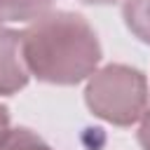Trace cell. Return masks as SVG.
<instances>
[{
    "label": "cell",
    "mask_w": 150,
    "mask_h": 150,
    "mask_svg": "<svg viewBox=\"0 0 150 150\" xmlns=\"http://www.w3.org/2000/svg\"><path fill=\"white\" fill-rule=\"evenodd\" d=\"M7 134H9V115H7V110L0 105V148H2L5 138H7Z\"/></svg>",
    "instance_id": "cell-8"
},
{
    "label": "cell",
    "mask_w": 150,
    "mask_h": 150,
    "mask_svg": "<svg viewBox=\"0 0 150 150\" xmlns=\"http://www.w3.org/2000/svg\"><path fill=\"white\" fill-rule=\"evenodd\" d=\"M84 2H98V5H103V2H112V0H84Z\"/></svg>",
    "instance_id": "cell-9"
},
{
    "label": "cell",
    "mask_w": 150,
    "mask_h": 150,
    "mask_svg": "<svg viewBox=\"0 0 150 150\" xmlns=\"http://www.w3.org/2000/svg\"><path fill=\"white\" fill-rule=\"evenodd\" d=\"M0 150H52L42 138H38L30 129H9Z\"/></svg>",
    "instance_id": "cell-6"
},
{
    "label": "cell",
    "mask_w": 150,
    "mask_h": 150,
    "mask_svg": "<svg viewBox=\"0 0 150 150\" xmlns=\"http://www.w3.org/2000/svg\"><path fill=\"white\" fill-rule=\"evenodd\" d=\"M21 35L28 73L42 82L75 84L89 77L101 61L94 28L73 12L45 14Z\"/></svg>",
    "instance_id": "cell-1"
},
{
    "label": "cell",
    "mask_w": 150,
    "mask_h": 150,
    "mask_svg": "<svg viewBox=\"0 0 150 150\" xmlns=\"http://www.w3.org/2000/svg\"><path fill=\"white\" fill-rule=\"evenodd\" d=\"M54 0H0V23L28 21L47 14Z\"/></svg>",
    "instance_id": "cell-4"
},
{
    "label": "cell",
    "mask_w": 150,
    "mask_h": 150,
    "mask_svg": "<svg viewBox=\"0 0 150 150\" xmlns=\"http://www.w3.org/2000/svg\"><path fill=\"white\" fill-rule=\"evenodd\" d=\"M138 143L143 145V150H150V110L143 115L141 120V129H138Z\"/></svg>",
    "instance_id": "cell-7"
},
{
    "label": "cell",
    "mask_w": 150,
    "mask_h": 150,
    "mask_svg": "<svg viewBox=\"0 0 150 150\" xmlns=\"http://www.w3.org/2000/svg\"><path fill=\"white\" fill-rule=\"evenodd\" d=\"M124 21L138 40L150 45V0H127Z\"/></svg>",
    "instance_id": "cell-5"
},
{
    "label": "cell",
    "mask_w": 150,
    "mask_h": 150,
    "mask_svg": "<svg viewBox=\"0 0 150 150\" xmlns=\"http://www.w3.org/2000/svg\"><path fill=\"white\" fill-rule=\"evenodd\" d=\"M28 66L23 59V35L19 30L0 28V94H14L28 82Z\"/></svg>",
    "instance_id": "cell-3"
},
{
    "label": "cell",
    "mask_w": 150,
    "mask_h": 150,
    "mask_svg": "<svg viewBox=\"0 0 150 150\" xmlns=\"http://www.w3.org/2000/svg\"><path fill=\"white\" fill-rule=\"evenodd\" d=\"M84 98L96 117L129 127L148 112V82L141 70L112 63L91 75Z\"/></svg>",
    "instance_id": "cell-2"
}]
</instances>
